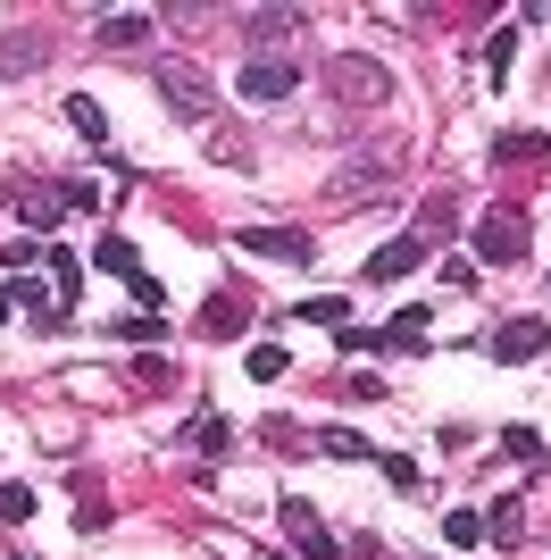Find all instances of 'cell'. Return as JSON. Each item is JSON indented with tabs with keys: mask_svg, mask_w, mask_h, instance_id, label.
Wrapping results in <instances>:
<instances>
[{
	"mask_svg": "<svg viewBox=\"0 0 551 560\" xmlns=\"http://www.w3.org/2000/svg\"><path fill=\"white\" fill-rule=\"evenodd\" d=\"M276 518H284V536H293V552H309V560H335V552H343V544H335V527H326V518L309 511L301 493H284V502H276Z\"/></svg>",
	"mask_w": 551,
	"mask_h": 560,
	"instance_id": "obj_6",
	"label": "cell"
},
{
	"mask_svg": "<svg viewBox=\"0 0 551 560\" xmlns=\"http://www.w3.org/2000/svg\"><path fill=\"white\" fill-rule=\"evenodd\" d=\"M151 34H160V18H142V9H126V18H101V25H92V43H101V50H142Z\"/></svg>",
	"mask_w": 551,
	"mask_h": 560,
	"instance_id": "obj_13",
	"label": "cell"
},
{
	"mask_svg": "<svg viewBox=\"0 0 551 560\" xmlns=\"http://www.w3.org/2000/svg\"><path fill=\"white\" fill-rule=\"evenodd\" d=\"M92 268H101V277H126V284H134V277H142V252L126 243V234H101V243H92Z\"/></svg>",
	"mask_w": 551,
	"mask_h": 560,
	"instance_id": "obj_15",
	"label": "cell"
},
{
	"mask_svg": "<svg viewBox=\"0 0 551 560\" xmlns=\"http://www.w3.org/2000/svg\"><path fill=\"white\" fill-rule=\"evenodd\" d=\"M234 252H259V259H276V268H309L318 243H309V226H243Z\"/></svg>",
	"mask_w": 551,
	"mask_h": 560,
	"instance_id": "obj_5",
	"label": "cell"
},
{
	"mask_svg": "<svg viewBox=\"0 0 551 560\" xmlns=\"http://www.w3.org/2000/svg\"><path fill=\"white\" fill-rule=\"evenodd\" d=\"M176 452H201V460H218V452H234V427L218 419V410H201V419L176 435Z\"/></svg>",
	"mask_w": 551,
	"mask_h": 560,
	"instance_id": "obj_14",
	"label": "cell"
},
{
	"mask_svg": "<svg viewBox=\"0 0 551 560\" xmlns=\"http://www.w3.org/2000/svg\"><path fill=\"white\" fill-rule=\"evenodd\" d=\"M376 394H385V385H376V369H351V376H343V401H376Z\"/></svg>",
	"mask_w": 551,
	"mask_h": 560,
	"instance_id": "obj_30",
	"label": "cell"
},
{
	"mask_svg": "<svg viewBox=\"0 0 551 560\" xmlns=\"http://www.w3.org/2000/svg\"><path fill=\"white\" fill-rule=\"evenodd\" d=\"M34 259H43V243H34V234H17V243L0 252V268H34Z\"/></svg>",
	"mask_w": 551,
	"mask_h": 560,
	"instance_id": "obj_31",
	"label": "cell"
},
{
	"mask_svg": "<svg viewBox=\"0 0 551 560\" xmlns=\"http://www.w3.org/2000/svg\"><path fill=\"white\" fill-rule=\"evenodd\" d=\"M301 75H309V68H301L293 50H251L234 84H243V101H293V93H301Z\"/></svg>",
	"mask_w": 551,
	"mask_h": 560,
	"instance_id": "obj_3",
	"label": "cell"
},
{
	"mask_svg": "<svg viewBox=\"0 0 551 560\" xmlns=\"http://www.w3.org/2000/svg\"><path fill=\"white\" fill-rule=\"evenodd\" d=\"M293 318H318V327H351V310H343V302H335V293H318V302H301V310H293Z\"/></svg>",
	"mask_w": 551,
	"mask_h": 560,
	"instance_id": "obj_23",
	"label": "cell"
},
{
	"mask_svg": "<svg viewBox=\"0 0 551 560\" xmlns=\"http://www.w3.org/2000/svg\"><path fill=\"white\" fill-rule=\"evenodd\" d=\"M367 192H376V201L392 192V151H376V160H351L343 176H335V192H326V201H335V210H360Z\"/></svg>",
	"mask_w": 551,
	"mask_h": 560,
	"instance_id": "obj_7",
	"label": "cell"
},
{
	"mask_svg": "<svg viewBox=\"0 0 551 560\" xmlns=\"http://www.w3.org/2000/svg\"><path fill=\"white\" fill-rule=\"evenodd\" d=\"M9 310H17V293H9V284H0V327H9Z\"/></svg>",
	"mask_w": 551,
	"mask_h": 560,
	"instance_id": "obj_33",
	"label": "cell"
},
{
	"mask_svg": "<svg viewBox=\"0 0 551 560\" xmlns=\"http://www.w3.org/2000/svg\"><path fill=\"white\" fill-rule=\"evenodd\" d=\"M167 376H176V369H167L160 351H142V360H134V385H167Z\"/></svg>",
	"mask_w": 551,
	"mask_h": 560,
	"instance_id": "obj_32",
	"label": "cell"
},
{
	"mask_svg": "<svg viewBox=\"0 0 551 560\" xmlns=\"http://www.w3.org/2000/svg\"><path fill=\"white\" fill-rule=\"evenodd\" d=\"M484 50H493V59H484V68H493V84H509V59H518V34H493Z\"/></svg>",
	"mask_w": 551,
	"mask_h": 560,
	"instance_id": "obj_27",
	"label": "cell"
},
{
	"mask_svg": "<svg viewBox=\"0 0 551 560\" xmlns=\"http://www.w3.org/2000/svg\"><path fill=\"white\" fill-rule=\"evenodd\" d=\"M117 335H126V343H142V351H151V343H160V335H167V318H117Z\"/></svg>",
	"mask_w": 551,
	"mask_h": 560,
	"instance_id": "obj_28",
	"label": "cell"
},
{
	"mask_svg": "<svg viewBox=\"0 0 551 560\" xmlns=\"http://www.w3.org/2000/svg\"><path fill=\"white\" fill-rule=\"evenodd\" d=\"M209 160H226V167H251V142H243V135H209Z\"/></svg>",
	"mask_w": 551,
	"mask_h": 560,
	"instance_id": "obj_25",
	"label": "cell"
},
{
	"mask_svg": "<svg viewBox=\"0 0 551 560\" xmlns=\"http://www.w3.org/2000/svg\"><path fill=\"white\" fill-rule=\"evenodd\" d=\"M259 560H293V552H259Z\"/></svg>",
	"mask_w": 551,
	"mask_h": 560,
	"instance_id": "obj_34",
	"label": "cell"
},
{
	"mask_svg": "<svg viewBox=\"0 0 551 560\" xmlns=\"http://www.w3.org/2000/svg\"><path fill=\"white\" fill-rule=\"evenodd\" d=\"M251 327V293L234 302V293H209V310H201V335L209 343H234V335Z\"/></svg>",
	"mask_w": 551,
	"mask_h": 560,
	"instance_id": "obj_10",
	"label": "cell"
},
{
	"mask_svg": "<svg viewBox=\"0 0 551 560\" xmlns=\"http://www.w3.org/2000/svg\"><path fill=\"white\" fill-rule=\"evenodd\" d=\"M493 160L502 167H535V160H551V135H493Z\"/></svg>",
	"mask_w": 551,
	"mask_h": 560,
	"instance_id": "obj_19",
	"label": "cell"
},
{
	"mask_svg": "<svg viewBox=\"0 0 551 560\" xmlns=\"http://www.w3.org/2000/svg\"><path fill=\"white\" fill-rule=\"evenodd\" d=\"M318 452L326 460H367V444L351 435V427H318Z\"/></svg>",
	"mask_w": 551,
	"mask_h": 560,
	"instance_id": "obj_21",
	"label": "cell"
},
{
	"mask_svg": "<svg viewBox=\"0 0 551 560\" xmlns=\"http://www.w3.org/2000/svg\"><path fill=\"white\" fill-rule=\"evenodd\" d=\"M17 560H25V552H17Z\"/></svg>",
	"mask_w": 551,
	"mask_h": 560,
	"instance_id": "obj_35",
	"label": "cell"
},
{
	"mask_svg": "<svg viewBox=\"0 0 551 560\" xmlns=\"http://www.w3.org/2000/svg\"><path fill=\"white\" fill-rule=\"evenodd\" d=\"M284 34H301V9H251V18H243V43H284Z\"/></svg>",
	"mask_w": 551,
	"mask_h": 560,
	"instance_id": "obj_17",
	"label": "cell"
},
{
	"mask_svg": "<svg viewBox=\"0 0 551 560\" xmlns=\"http://www.w3.org/2000/svg\"><path fill=\"white\" fill-rule=\"evenodd\" d=\"M34 518V486H0V527H25Z\"/></svg>",
	"mask_w": 551,
	"mask_h": 560,
	"instance_id": "obj_22",
	"label": "cell"
},
{
	"mask_svg": "<svg viewBox=\"0 0 551 560\" xmlns=\"http://www.w3.org/2000/svg\"><path fill=\"white\" fill-rule=\"evenodd\" d=\"M0 201H17V210H25V226L43 234V243H50V226L68 218V201H59V192H34V185H0Z\"/></svg>",
	"mask_w": 551,
	"mask_h": 560,
	"instance_id": "obj_11",
	"label": "cell"
},
{
	"mask_svg": "<svg viewBox=\"0 0 551 560\" xmlns=\"http://www.w3.org/2000/svg\"><path fill=\"white\" fill-rule=\"evenodd\" d=\"M426 268V243L418 234H392L385 252H367V284H401V277H418Z\"/></svg>",
	"mask_w": 551,
	"mask_h": 560,
	"instance_id": "obj_8",
	"label": "cell"
},
{
	"mask_svg": "<svg viewBox=\"0 0 551 560\" xmlns=\"http://www.w3.org/2000/svg\"><path fill=\"white\" fill-rule=\"evenodd\" d=\"M527 243H535L527 210H484V218H477V259H484V268H518V259H527Z\"/></svg>",
	"mask_w": 551,
	"mask_h": 560,
	"instance_id": "obj_4",
	"label": "cell"
},
{
	"mask_svg": "<svg viewBox=\"0 0 551 560\" xmlns=\"http://www.w3.org/2000/svg\"><path fill=\"white\" fill-rule=\"evenodd\" d=\"M43 268H50V302L75 310V293H84V268H75L68 252H50V243H43Z\"/></svg>",
	"mask_w": 551,
	"mask_h": 560,
	"instance_id": "obj_18",
	"label": "cell"
},
{
	"mask_svg": "<svg viewBox=\"0 0 551 560\" xmlns=\"http://www.w3.org/2000/svg\"><path fill=\"white\" fill-rule=\"evenodd\" d=\"M151 84H160V101H167L176 117H192V126H209V117H218V84H209L192 59H160V75H151Z\"/></svg>",
	"mask_w": 551,
	"mask_h": 560,
	"instance_id": "obj_2",
	"label": "cell"
},
{
	"mask_svg": "<svg viewBox=\"0 0 551 560\" xmlns=\"http://www.w3.org/2000/svg\"><path fill=\"white\" fill-rule=\"evenodd\" d=\"M251 376L276 385V376H284V343H251Z\"/></svg>",
	"mask_w": 551,
	"mask_h": 560,
	"instance_id": "obj_24",
	"label": "cell"
},
{
	"mask_svg": "<svg viewBox=\"0 0 551 560\" xmlns=\"http://www.w3.org/2000/svg\"><path fill=\"white\" fill-rule=\"evenodd\" d=\"M543 343H551V327H543V318H509V327H493V343H484V351L518 369V360H535V351H543Z\"/></svg>",
	"mask_w": 551,
	"mask_h": 560,
	"instance_id": "obj_9",
	"label": "cell"
},
{
	"mask_svg": "<svg viewBox=\"0 0 551 560\" xmlns=\"http://www.w3.org/2000/svg\"><path fill=\"white\" fill-rule=\"evenodd\" d=\"M477 527H484V544H502V552H518L527 544V502H493V511H477Z\"/></svg>",
	"mask_w": 551,
	"mask_h": 560,
	"instance_id": "obj_12",
	"label": "cell"
},
{
	"mask_svg": "<svg viewBox=\"0 0 551 560\" xmlns=\"http://www.w3.org/2000/svg\"><path fill=\"white\" fill-rule=\"evenodd\" d=\"M452 226H459V201L452 192H426L418 201V243H452Z\"/></svg>",
	"mask_w": 551,
	"mask_h": 560,
	"instance_id": "obj_16",
	"label": "cell"
},
{
	"mask_svg": "<svg viewBox=\"0 0 551 560\" xmlns=\"http://www.w3.org/2000/svg\"><path fill=\"white\" fill-rule=\"evenodd\" d=\"M443 536H452V544H484V527H477V511H452V518H443Z\"/></svg>",
	"mask_w": 551,
	"mask_h": 560,
	"instance_id": "obj_29",
	"label": "cell"
},
{
	"mask_svg": "<svg viewBox=\"0 0 551 560\" xmlns=\"http://www.w3.org/2000/svg\"><path fill=\"white\" fill-rule=\"evenodd\" d=\"M68 126H75L84 142H109V117H101V101H92V93H75V101H68Z\"/></svg>",
	"mask_w": 551,
	"mask_h": 560,
	"instance_id": "obj_20",
	"label": "cell"
},
{
	"mask_svg": "<svg viewBox=\"0 0 551 560\" xmlns=\"http://www.w3.org/2000/svg\"><path fill=\"white\" fill-rule=\"evenodd\" d=\"M318 84L343 101V109H360V117H376L392 101V68L376 59V50H326V59H318Z\"/></svg>",
	"mask_w": 551,
	"mask_h": 560,
	"instance_id": "obj_1",
	"label": "cell"
},
{
	"mask_svg": "<svg viewBox=\"0 0 551 560\" xmlns=\"http://www.w3.org/2000/svg\"><path fill=\"white\" fill-rule=\"evenodd\" d=\"M502 452H509V460H543V435H535V427H509Z\"/></svg>",
	"mask_w": 551,
	"mask_h": 560,
	"instance_id": "obj_26",
	"label": "cell"
}]
</instances>
